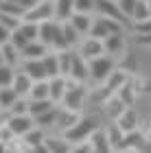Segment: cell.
<instances>
[{
  "label": "cell",
  "mask_w": 151,
  "mask_h": 153,
  "mask_svg": "<svg viewBox=\"0 0 151 153\" xmlns=\"http://www.w3.org/2000/svg\"><path fill=\"white\" fill-rule=\"evenodd\" d=\"M39 39L44 42L51 51H64L68 48L64 29H61V20H46L39 24Z\"/></svg>",
  "instance_id": "cell-1"
},
{
  "label": "cell",
  "mask_w": 151,
  "mask_h": 153,
  "mask_svg": "<svg viewBox=\"0 0 151 153\" xmlns=\"http://www.w3.org/2000/svg\"><path fill=\"white\" fill-rule=\"evenodd\" d=\"M129 81V72L125 70V68H114L112 74L107 76V81H105V85L112 90V92H116V90H121L125 83Z\"/></svg>",
  "instance_id": "cell-21"
},
{
  "label": "cell",
  "mask_w": 151,
  "mask_h": 153,
  "mask_svg": "<svg viewBox=\"0 0 151 153\" xmlns=\"http://www.w3.org/2000/svg\"><path fill=\"white\" fill-rule=\"evenodd\" d=\"M74 11L94 13V11H97V0H74Z\"/></svg>",
  "instance_id": "cell-38"
},
{
  "label": "cell",
  "mask_w": 151,
  "mask_h": 153,
  "mask_svg": "<svg viewBox=\"0 0 151 153\" xmlns=\"http://www.w3.org/2000/svg\"><path fill=\"white\" fill-rule=\"evenodd\" d=\"M42 61H44V68H46V72H48V79L51 76H57V74H61V70H59V57H57V51H48L42 57Z\"/></svg>",
  "instance_id": "cell-26"
},
{
  "label": "cell",
  "mask_w": 151,
  "mask_h": 153,
  "mask_svg": "<svg viewBox=\"0 0 151 153\" xmlns=\"http://www.w3.org/2000/svg\"><path fill=\"white\" fill-rule=\"evenodd\" d=\"M11 33H13V31H9L7 26L0 24V46L7 44V42H11Z\"/></svg>",
  "instance_id": "cell-42"
},
{
  "label": "cell",
  "mask_w": 151,
  "mask_h": 153,
  "mask_svg": "<svg viewBox=\"0 0 151 153\" xmlns=\"http://www.w3.org/2000/svg\"><path fill=\"white\" fill-rule=\"evenodd\" d=\"M57 114H59V105H55V107H51V109H48V112H44V114L35 116V125H37V127H42V129L55 127V120H57Z\"/></svg>",
  "instance_id": "cell-28"
},
{
  "label": "cell",
  "mask_w": 151,
  "mask_h": 153,
  "mask_svg": "<svg viewBox=\"0 0 151 153\" xmlns=\"http://www.w3.org/2000/svg\"><path fill=\"white\" fill-rule=\"evenodd\" d=\"M86 101H88V88H86V83H77V81L68 79V90H66L64 101H61L59 105H64L68 109H74V112H83Z\"/></svg>",
  "instance_id": "cell-4"
},
{
  "label": "cell",
  "mask_w": 151,
  "mask_h": 153,
  "mask_svg": "<svg viewBox=\"0 0 151 153\" xmlns=\"http://www.w3.org/2000/svg\"><path fill=\"white\" fill-rule=\"evenodd\" d=\"M4 64V57H2V51H0V66Z\"/></svg>",
  "instance_id": "cell-44"
},
{
  "label": "cell",
  "mask_w": 151,
  "mask_h": 153,
  "mask_svg": "<svg viewBox=\"0 0 151 153\" xmlns=\"http://www.w3.org/2000/svg\"><path fill=\"white\" fill-rule=\"evenodd\" d=\"M61 29H64V37H66V44H68V48H77L79 46V42H81V33L74 29V26L68 22V20H64L61 22Z\"/></svg>",
  "instance_id": "cell-24"
},
{
  "label": "cell",
  "mask_w": 151,
  "mask_h": 153,
  "mask_svg": "<svg viewBox=\"0 0 151 153\" xmlns=\"http://www.w3.org/2000/svg\"><path fill=\"white\" fill-rule=\"evenodd\" d=\"M0 11L18 16V18H24V13H26V9L20 2H16V0H2V2H0Z\"/></svg>",
  "instance_id": "cell-34"
},
{
  "label": "cell",
  "mask_w": 151,
  "mask_h": 153,
  "mask_svg": "<svg viewBox=\"0 0 151 153\" xmlns=\"http://www.w3.org/2000/svg\"><path fill=\"white\" fill-rule=\"evenodd\" d=\"M118 31H123V22H118V20H114V18H105V16H97V13H94V22H92V29H90L88 35L105 39L107 35L118 33Z\"/></svg>",
  "instance_id": "cell-5"
},
{
  "label": "cell",
  "mask_w": 151,
  "mask_h": 153,
  "mask_svg": "<svg viewBox=\"0 0 151 153\" xmlns=\"http://www.w3.org/2000/svg\"><path fill=\"white\" fill-rule=\"evenodd\" d=\"M51 2H55V0H51Z\"/></svg>",
  "instance_id": "cell-46"
},
{
  "label": "cell",
  "mask_w": 151,
  "mask_h": 153,
  "mask_svg": "<svg viewBox=\"0 0 151 153\" xmlns=\"http://www.w3.org/2000/svg\"><path fill=\"white\" fill-rule=\"evenodd\" d=\"M4 125L16 138H22L35 127V118L31 114H9L4 118Z\"/></svg>",
  "instance_id": "cell-6"
},
{
  "label": "cell",
  "mask_w": 151,
  "mask_h": 153,
  "mask_svg": "<svg viewBox=\"0 0 151 153\" xmlns=\"http://www.w3.org/2000/svg\"><path fill=\"white\" fill-rule=\"evenodd\" d=\"M149 11H151V0H149Z\"/></svg>",
  "instance_id": "cell-45"
},
{
  "label": "cell",
  "mask_w": 151,
  "mask_h": 153,
  "mask_svg": "<svg viewBox=\"0 0 151 153\" xmlns=\"http://www.w3.org/2000/svg\"><path fill=\"white\" fill-rule=\"evenodd\" d=\"M11 88L18 92V96H29L31 88H33V79L29 76V72H24L22 68L18 66V68H16V76H13Z\"/></svg>",
  "instance_id": "cell-17"
},
{
  "label": "cell",
  "mask_w": 151,
  "mask_h": 153,
  "mask_svg": "<svg viewBox=\"0 0 151 153\" xmlns=\"http://www.w3.org/2000/svg\"><path fill=\"white\" fill-rule=\"evenodd\" d=\"M29 99H51L48 96V79L33 81V88L29 92Z\"/></svg>",
  "instance_id": "cell-31"
},
{
  "label": "cell",
  "mask_w": 151,
  "mask_h": 153,
  "mask_svg": "<svg viewBox=\"0 0 151 153\" xmlns=\"http://www.w3.org/2000/svg\"><path fill=\"white\" fill-rule=\"evenodd\" d=\"M118 127L125 131V134H129V131H136L138 129V125H140V120H138V114H136V109H134V105H129V107H125V112H123L118 118L114 120Z\"/></svg>",
  "instance_id": "cell-15"
},
{
  "label": "cell",
  "mask_w": 151,
  "mask_h": 153,
  "mask_svg": "<svg viewBox=\"0 0 151 153\" xmlns=\"http://www.w3.org/2000/svg\"><path fill=\"white\" fill-rule=\"evenodd\" d=\"M116 68V57L103 53L94 59H88V70H90V81L94 85H103L107 81V76L112 74V70Z\"/></svg>",
  "instance_id": "cell-2"
},
{
  "label": "cell",
  "mask_w": 151,
  "mask_h": 153,
  "mask_svg": "<svg viewBox=\"0 0 151 153\" xmlns=\"http://www.w3.org/2000/svg\"><path fill=\"white\" fill-rule=\"evenodd\" d=\"M48 51H51V48L46 46L42 39H33V42H29V44H26L20 53H22V59H42Z\"/></svg>",
  "instance_id": "cell-19"
},
{
  "label": "cell",
  "mask_w": 151,
  "mask_h": 153,
  "mask_svg": "<svg viewBox=\"0 0 151 153\" xmlns=\"http://www.w3.org/2000/svg\"><path fill=\"white\" fill-rule=\"evenodd\" d=\"M83 59H94V57H99V55L105 53V46H103V39L99 37H92V35H83L79 42V46L74 48Z\"/></svg>",
  "instance_id": "cell-8"
},
{
  "label": "cell",
  "mask_w": 151,
  "mask_h": 153,
  "mask_svg": "<svg viewBox=\"0 0 151 153\" xmlns=\"http://www.w3.org/2000/svg\"><path fill=\"white\" fill-rule=\"evenodd\" d=\"M68 79H72V81H77V83H88V79H90L88 59H83L77 51H74V59H72V68H70V74H68Z\"/></svg>",
  "instance_id": "cell-9"
},
{
  "label": "cell",
  "mask_w": 151,
  "mask_h": 153,
  "mask_svg": "<svg viewBox=\"0 0 151 153\" xmlns=\"http://www.w3.org/2000/svg\"><path fill=\"white\" fill-rule=\"evenodd\" d=\"M88 142H90L92 151H97V153L112 151V144H109V140H107V134H105V129H101V127L94 131L90 138H88Z\"/></svg>",
  "instance_id": "cell-20"
},
{
  "label": "cell",
  "mask_w": 151,
  "mask_h": 153,
  "mask_svg": "<svg viewBox=\"0 0 151 153\" xmlns=\"http://www.w3.org/2000/svg\"><path fill=\"white\" fill-rule=\"evenodd\" d=\"M0 24L7 26L9 31H16V29H20V24H22V18L11 16V13H4V11H0Z\"/></svg>",
  "instance_id": "cell-36"
},
{
  "label": "cell",
  "mask_w": 151,
  "mask_h": 153,
  "mask_svg": "<svg viewBox=\"0 0 151 153\" xmlns=\"http://www.w3.org/2000/svg\"><path fill=\"white\" fill-rule=\"evenodd\" d=\"M97 129H99L97 118H92V116H81L79 120L74 123L70 129H66L61 136H64L66 140L74 147V144H79V142H86L88 138H90L94 131H97Z\"/></svg>",
  "instance_id": "cell-3"
},
{
  "label": "cell",
  "mask_w": 151,
  "mask_h": 153,
  "mask_svg": "<svg viewBox=\"0 0 151 153\" xmlns=\"http://www.w3.org/2000/svg\"><path fill=\"white\" fill-rule=\"evenodd\" d=\"M16 99H18V92L11 85L9 88H0V112L9 114V109H11L13 103H16Z\"/></svg>",
  "instance_id": "cell-29"
},
{
  "label": "cell",
  "mask_w": 151,
  "mask_h": 153,
  "mask_svg": "<svg viewBox=\"0 0 151 153\" xmlns=\"http://www.w3.org/2000/svg\"><path fill=\"white\" fill-rule=\"evenodd\" d=\"M13 76H16V66L2 64L0 66V88H9L13 83Z\"/></svg>",
  "instance_id": "cell-35"
},
{
  "label": "cell",
  "mask_w": 151,
  "mask_h": 153,
  "mask_svg": "<svg viewBox=\"0 0 151 153\" xmlns=\"http://www.w3.org/2000/svg\"><path fill=\"white\" fill-rule=\"evenodd\" d=\"M132 29H134L136 35H149V33H151V18L138 20V22H132Z\"/></svg>",
  "instance_id": "cell-39"
},
{
  "label": "cell",
  "mask_w": 151,
  "mask_h": 153,
  "mask_svg": "<svg viewBox=\"0 0 151 153\" xmlns=\"http://www.w3.org/2000/svg\"><path fill=\"white\" fill-rule=\"evenodd\" d=\"M74 29H77L81 35H88L92 29V22H94V13H81V11H72V16L68 18Z\"/></svg>",
  "instance_id": "cell-18"
},
{
  "label": "cell",
  "mask_w": 151,
  "mask_h": 153,
  "mask_svg": "<svg viewBox=\"0 0 151 153\" xmlns=\"http://www.w3.org/2000/svg\"><path fill=\"white\" fill-rule=\"evenodd\" d=\"M79 118H81V112H74V109H68L64 105H59V114H57V120H55V129H57L59 134H64V131L70 129Z\"/></svg>",
  "instance_id": "cell-12"
},
{
  "label": "cell",
  "mask_w": 151,
  "mask_h": 153,
  "mask_svg": "<svg viewBox=\"0 0 151 153\" xmlns=\"http://www.w3.org/2000/svg\"><path fill=\"white\" fill-rule=\"evenodd\" d=\"M44 147H46V151H53V153H64V151H72V144L68 142L64 136H59V138L46 136V140H44Z\"/></svg>",
  "instance_id": "cell-22"
},
{
  "label": "cell",
  "mask_w": 151,
  "mask_h": 153,
  "mask_svg": "<svg viewBox=\"0 0 151 153\" xmlns=\"http://www.w3.org/2000/svg\"><path fill=\"white\" fill-rule=\"evenodd\" d=\"M103 46H105V53L107 55H112V57L118 59L123 55V51H125V35H123V31L107 35L105 39H103Z\"/></svg>",
  "instance_id": "cell-14"
},
{
  "label": "cell",
  "mask_w": 151,
  "mask_h": 153,
  "mask_svg": "<svg viewBox=\"0 0 151 153\" xmlns=\"http://www.w3.org/2000/svg\"><path fill=\"white\" fill-rule=\"evenodd\" d=\"M116 2H118V7H121V11H123V16H125L127 20H132L134 7H136V2H138V0H116Z\"/></svg>",
  "instance_id": "cell-41"
},
{
  "label": "cell",
  "mask_w": 151,
  "mask_h": 153,
  "mask_svg": "<svg viewBox=\"0 0 151 153\" xmlns=\"http://www.w3.org/2000/svg\"><path fill=\"white\" fill-rule=\"evenodd\" d=\"M0 2H2V0H0Z\"/></svg>",
  "instance_id": "cell-47"
},
{
  "label": "cell",
  "mask_w": 151,
  "mask_h": 153,
  "mask_svg": "<svg viewBox=\"0 0 151 153\" xmlns=\"http://www.w3.org/2000/svg\"><path fill=\"white\" fill-rule=\"evenodd\" d=\"M66 90H68V76L57 74V76H51V79H48V96H51L53 103L59 105V103L64 101Z\"/></svg>",
  "instance_id": "cell-10"
},
{
  "label": "cell",
  "mask_w": 151,
  "mask_h": 153,
  "mask_svg": "<svg viewBox=\"0 0 151 153\" xmlns=\"http://www.w3.org/2000/svg\"><path fill=\"white\" fill-rule=\"evenodd\" d=\"M29 105H31L29 96H18L16 103H13L11 109H9V114H29Z\"/></svg>",
  "instance_id": "cell-37"
},
{
  "label": "cell",
  "mask_w": 151,
  "mask_h": 153,
  "mask_svg": "<svg viewBox=\"0 0 151 153\" xmlns=\"http://www.w3.org/2000/svg\"><path fill=\"white\" fill-rule=\"evenodd\" d=\"M116 94L121 96L123 101H125V105H134V101H136V94H138V90H134V83L132 79H129L125 85H123L121 90H116Z\"/></svg>",
  "instance_id": "cell-33"
},
{
  "label": "cell",
  "mask_w": 151,
  "mask_h": 153,
  "mask_svg": "<svg viewBox=\"0 0 151 153\" xmlns=\"http://www.w3.org/2000/svg\"><path fill=\"white\" fill-rule=\"evenodd\" d=\"M57 103H53L51 99H31V105H29V114L35 118L39 114H44V112H48L51 107H55Z\"/></svg>",
  "instance_id": "cell-30"
},
{
  "label": "cell",
  "mask_w": 151,
  "mask_h": 153,
  "mask_svg": "<svg viewBox=\"0 0 151 153\" xmlns=\"http://www.w3.org/2000/svg\"><path fill=\"white\" fill-rule=\"evenodd\" d=\"M0 51H2V57H4V64H9V66H20L22 64V53L18 51L16 46L11 44V42H7V44L0 46Z\"/></svg>",
  "instance_id": "cell-23"
},
{
  "label": "cell",
  "mask_w": 151,
  "mask_h": 153,
  "mask_svg": "<svg viewBox=\"0 0 151 153\" xmlns=\"http://www.w3.org/2000/svg\"><path fill=\"white\" fill-rule=\"evenodd\" d=\"M74 11V0H55V18L57 20H68Z\"/></svg>",
  "instance_id": "cell-27"
},
{
  "label": "cell",
  "mask_w": 151,
  "mask_h": 153,
  "mask_svg": "<svg viewBox=\"0 0 151 153\" xmlns=\"http://www.w3.org/2000/svg\"><path fill=\"white\" fill-rule=\"evenodd\" d=\"M97 16H105V18H114V20H118V22H125V16H123V11H121V7L116 0H97Z\"/></svg>",
  "instance_id": "cell-13"
},
{
  "label": "cell",
  "mask_w": 151,
  "mask_h": 153,
  "mask_svg": "<svg viewBox=\"0 0 151 153\" xmlns=\"http://www.w3.org/2000/svg\"><path fill=\"white\" fill-rule=\"evenodd\" d=\"M101 107H103V112H105V116L107 118H112V120H116V118H118L123 112H125V107H129V105H125V101L121 99L118 94H109L105 101L101 103Z\"/></svg>",
  "instance_id": "cell-11"
},
{
  "label": "cell",
  "mask_w": 151,
  "mask_h": 153,
  "mask_svg": "<svg viewBox=\"0 0 151 153\" xmlns=\"http://www.w3.org/2000/svg\"><path fill=\"white\" fill-rule=\"evenodd\" d=\"M151 18V11H149V0H138L134 7V13H132V20L129 22H138V20H147Z\"/></svg>",
  "instance_id": "cell-32"
},
{
  "label": "cell",
  "mask_w": 151,
  "mask_h": 153,
  "mask_svg": "<svg viewBox=\"0 0 151 153\" xmlns=\"http://www.w3.org/2000/svg\"><path fill=\"white\" fill-rule=\"evenodd\" d=\"M24 72H29V76L33 81H39V79H48V72H46L44 68V61L42 59H22V64H20Z\"/></svg>",
  "instance_id": "cell-16"
},
{
  "label": "cell",
  "mask_w": 151,
  "mask_h": 153,
  "mask_svg": "<svg viewBox=\"0 0 151 153\" xmlns=\"http://www.w3.org/2000/svg\"><path fill=\"white\" fill-rule=\"evenodd\" d=\"M11 44H13V46H16V48H18V51H22V48H24L26 44H29V39H26V37H24V33H22V31H20V29H16V31H13V33H11Z\"/></svg>",
  "instance_id": "cell-40"
},
{
  "label": "cell",
  "mask_w": 151,
  "mask_h": 153,
  "mask_svg": "<svg viewBox=\"0 0 151 153\" xmlns=\"http://www.w3.org/2000/svg\"><path fill=\"white\" fill-rule=\"evenodd\" d=\"M105 134H107L109 144H112V151H118L121 144H123V138H125V131L114 123V125H109V127H105Z\"/></svg>",
  "instance_id": "cell-25"
},
{
  "label": "cell",
  "mask_w": 151,
  "mask_h": 153,
  "mask_svg": "<svg viewBox=\"0 0 151 153\" xmlns=\"http://www.w3.org/2000/svg\"><path fill=\"white\" fill-rule=\"evenodd\" d=\"M22 20L35 22V24H42V22H46V20H57L55 18V2H51V0H39L35 7L26 9Z\"/></svg>",
  "instance_id": "cell-7"
},
{
  "label": "cell",
  "mask_w": 151,
  "mask_h": 153,
  "mask_svg": "<svg viewBox=\"0 0 151 153\" xmlns=\"http://www.w3.org/2000/svg\"><path fill=\"white\" fill-rule=\"evenodd\" d=\"M136 37H138V42L142 46H151V33L149 35H136Z\"/></svg>",
  "instance_id": "cell-43"
}]
</instances>
